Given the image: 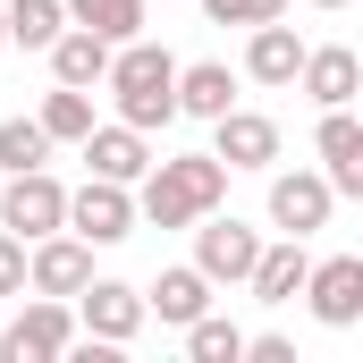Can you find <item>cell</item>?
Masks as SVG:
<instances>
[{"instance_id": "obj_5", "label": "cell", "mask_w": 363, "mask_h": 363, "mask_svg": "<svg viewBox=\"0 0 363 363\" xmlns=\"http://www.w3.org/2000/svg\"><path fill=\"white\" fill-rule=\"evenodd\" d=\"M77 338H101V347H127L152 313H144V287H127V279H85L77 296Z\"/></svg>"}, {"instance_id": "obj_4", "label": "cell", "mask_w": 363, "mask_h": 363, "mask_svg": "<svg viewBox=\"0 0 363 363\" xmlns=\"http://www.w3.org/2000/svg\"><path fill=\"white\" fill-rule=\"evenodd\" d=\"M254 254H262V228H245L237 211H203L194 220V271L211 279V287H245Z\"/></svg>"}, {"instance_id": "obj_24", "label": "cell", "mask_w": 363, "mask_h": 363, "mask_svg": "<svg viewBox=\"0 0 363 363\" xmlns=\"http://www.w3.org/2000/svg\"><path fill=\"white\" fill-rule=\"evenodd\" d=\"M0 169L17 178V169H51V135H43V118H0Z\"/></svg>"}, {"instance_id": "obj_14", "label": "cell", "mask_w": 363, "mask_h": 363, "mask_svg": "<svg viewBox=\"0 0 363 363\" xmlns=\"http://www.w3.org/2000/svg\"><path fill=\"white\" fill-rule=\"evenodd\" d=\"M296 85L313 93L321 110H347V101L363 93V60L347 51V43H321V51H304V60H296Z\"/></svg>"}, {"instance_id": "obj_7", "label": "cell", "mask_w": 363, "mask_h": 363, "mask_svg": "<svg viewBox=\"0 0 363 363\" xmlns=\"http://www.w3.org/2000/svg\"><path fill=\"white\" fill-rule=\"evenodd\" d=\"M68 228H77L85 245H127V237H135V186L85 178L77 194H68Z\"/></svg>"}, {"instance_id": "obj_25", "label": "cell", "mask_w": 363, "mask_h": 363, "mask_svg": "<svg viewBox=\"0 0 363 363\" xmlns=\"http://www.w3.org/2000/svg\"><path fill=\"white\" fill-rule=\"evenodd\" d=\"M211 26H262V17H287V0H203Z\"/></svg>"}, {"instance_id": "obj_28", "label": "cell", "mask_w": 363, "mask_h": 363, "mask_svg": "<svg viewBox=\"0 0 363 363\" xmlns=\"http://www.w3.org/2000/svg\"><path fill=\"white\" fill-rule=\"evenodd\" d=\"M0 51H9V17H0Z\"/></svg>"}, {"instance_id": "obj_17", "label": "cell", "mask_w": 363, "mask_h": 363, "mask_svg": "<svg viewBox=\"0 0 363 363\" xmlns=\"http://www.w3.org/2000/svg\"><path fill=\"white\" fill-rule=\"evenodd\" d=\"M43 60H51V85H101V68H110V43H101L93 26H60Z\"/></svg>"}, {"instance_id": "obj_1", "label": "cell", "mask_w": 363, "mask_h": 363, "mask_svg": "<svg viewBox=\"0 0 363 363\" xmlns=\"http://www.w3.org/2000/svg\"><path fill=\"white\" fill-rule=\"evenodd\" d=\"M135 186H144L135 194V220H152V228H194L203 211L228 203V169L211 152H169V161H152Z\"/></svg>"}, {"instance_id": "obj_11", "label": "cell", "mask_w": 363, "mask_h": 363, "mask_svg": "<svg viewBox=\"0 0 363 363\" xmlns=\"http://www.w3.org/2000/svg\"><path fill=\"white\" fill-rule=\"evenodd\" d=\"M330 211H338V194H330L321 169H279L271 178V228L313 237V228H330Z\"/></svg>"}, {"instance_id": "obj_16", "label": "cell", "mask_w": 363, "mask_h": 363, "mask_svg": "<svg viewBox=\"0 0 363 363\" xmlns=\"http://www.w3.org/2000/svg\"><path fill=\"white\" fill-rule=\"evenodd\" d=\"M304 271H313V254H304V237H287V245H262V254H254L245 287H254V304H296Z\"/></svg>"}, {"instance_id": "obj_10", "label": "cell", "mask_w": 363, "mask_h": 363, "mask_svg": "<svg viewBox=\"0 0 363 363\" xmlns=\"http://www.w3.org/2000/svg\"><path fill=\"white\" fill-rule=\"evenodd\" d=\"M211 161H220V169H271L279 161V118L228 101V110L211 118Z\"/></svg>"}, {"instance_id": "obj_13", "label": "cell", "mask_w": 363, "mask_h": 363, "mask_svg": "<svg viewBox=\"0 0 363 363\" xmlns=\"http://www.w3.org/2000/svg\"><path fill=\"white\" fill-rule=\"evenodd\" d=\"M321 178H330V194H363V118L355 101L347 110H321Z\"/></svg>"}, {"instance_id": "obj_3", "label": "cell", "mask_w": 363, "mask_h": 363, "mask_svg": "<svg viewBox=\"0 0 363 363\" xmlns=\"http://www.w3.org/2000/svg\"><path fill=\"white\" fill-rule=\"evenodd\" d=\"M77 347V304L68 296H26V313L0 330V363H51Z\"/></svg>"}, {"instance_id": "obj_12", "label": "cell", "mask_w": 363, "mask_h": 363, "mask_svg": "<svg viewBox=\"0 0 363 363\" xmlns=\"http://www.w3.org/2000/svg\"><path fill=\"white\" fill-rule=\"evenodd\" d=\"M77 152H85V169H93V178H118V186H135L144 169H152V144H144V127H127V118H110V127L93 118Z\"/></svg>"}, {"instance_id": "obj_22", "label": "cell", "mask_w": 363, "mask_h": 363, "mask_svg": "<svg viewBox=\"0 0 363 363\" xmlns=\"http://www.w3.org/2000/svg\"><path fill=\"white\" fill-rule=\"evenodd\" d=\"M0 17H9V43L17 51H51V34L68 26L60 0H0Z\"/></svg>"}, {"instance_id": "obj_26", "label": "cell", "mask_w": 363, "mask_h": 363, "mask_svg": "<svg viewBox=\"0 0 363 363\" xmlns=\"http://www.w3.org/2000/svg\"><path fill=\"white\" fill-rule=\"evenodd\" d=\"M0 296H26V237L0 228Z\"/></svg>"}, {"instance_id": "obj_19", "label": "cell", "mask_w": 363, "mask_h": 363, "mask_svg": "<svg viewBox=\"0 0 363 363\" xmlns=\"http://www.w3.org/2000/svg\"><path fill=\"white\" fill-rule=\"evenodd\" d=\"M237 101V77L220 68V60H194V68H178V118H220Z\"/></svg>"}, {"instance_id": "obj_20", "label": "cell", "mask_w": 363, "mask_h": 363, "mask_svg": "<svg viewBox=\"0 0 363 363\" xmlns=\"http://www.w3.org/2000/svg\"><path fill=\"white\" fill-rule=\"evenodd\" d=\"M34 118H43L51 144H85V127H93V85H51Z\"/></svg>"}, {"instance_id": "obj_27", "label": "cell", "mask_w": 363, "mask_h": 363, "mask_svg": "<svg viewBox=\"0 0 363 363\" xmlns=\"http://www.w3.org/2000/svg\"><path fill=\"white\" fill-rule=\"evenodd\" d=\"M313 9H347V0H313Z\"/></svg>"}, {"instance_id": "obj_15", "label": "cell", "mask_w": 363, "mask_h": 363, "mask_svg": "<svg viewBox=\"0 0 363 363\" xmlns=\"http://www.w3.org/2000/svg\"><path fill=\"white\" fill-rule=\"evenodd\" d=\"M296 60H304L296 26H279V17L245 26V77H254V85H296Z\"/></svg>"}, {"instance_id": "obj_23", "label": "cell", "mask_w": 363, "mask_h": 363, "mask_svg": "<svg viewBox=\"0 0 363 363\" xmlns=\"http://www.w3.org/2000/svg\"><path fill=\"white\" fill-rule=\"evenodd\" d=\"M186 355L194 363H245V330L228 313H194L186 321Z\"/></svg>"}, {"instance_id": "obj_21", "label": "cell", "mask_w": 363, "mask_h": 363, "mask_svg": "<svg viewBox=\"0 0 363 363\" xmlns=\"http://www.w3.org/2000/svg\"><path fill=\"white\" fill-rule=\"evenodd\" d=\"M68 26H93L101 43H135L144 34V0H60Z\"/></svg>"}, {"instance_id": "obj_6", "label": "cell", "mask_w": 363, "mask_h": 363, "mask_svg": "<svg viewBox=\"0 0 363 363\" xmlns=\"http://www.w3.org/2000/svg\"><path fill=\"white\" fill-rule=\"evenodd\" d=\"M0 228L9 237H51V228H68V186L51 178V169H17V178L0 186Z\"/></svg>"}, {"instance_id": "obj_18", "label": "cell", "mask_w": 363, "mask_h": 363, "mask_svg": "<svg viewBox=\"0 0 363 363\" xmlns=\"http://www.w3.org/2000/svg\"><path fill=\"white\" fill-rule=\"evenodd\" d=\"M144 313H161L169 330H186L194 313H211V279L194 271V262H178V271H161L152 287H144Z\"/></svg>"}, {"instance_id": "obj_9", "label": "cell", "mask_w": 363, "mask_h": 363, "mask_svg": "<svg viewBox=\"0 0 363 363\" xmlns=\"http://www.w3.org/2000/svg\"><path fill=\"white\" fill-rule=\"evenodd\" d=\"M296 296L313 304V321H330V330H355V321H363V254H330V262H313Z\"/></svg>"}, {"instance_id": "obj_2", "label": "cell", "mask_w": 363, "mask_h": 363, "mask_svg": "<svg viewBox=\"0 0 363 363\" xmlns=\"http://www.w3.org/2000/svg\"><path fill=\"white\" fill-rule=\"evenodd\" d=\"M101 85L118 101V118L127 127H169L178 118V60L152 43V34H135V43H110V68H101Z\"/></svg>"}, {"instance_id": "obj_8", "label": "cell", "mask_w": 363, "mask_h": 363, "mask_svg": "<svg viewBox=\"0 0 363 363\" xmlns=\"http://www.w3.org/2000/svg\"><path fill=\"white\" fill-rule=\"evenodd\" d=\"M85 279H93V245L77 228H51L26 245V296H77Z\"/></svg>"}]
</instances>
